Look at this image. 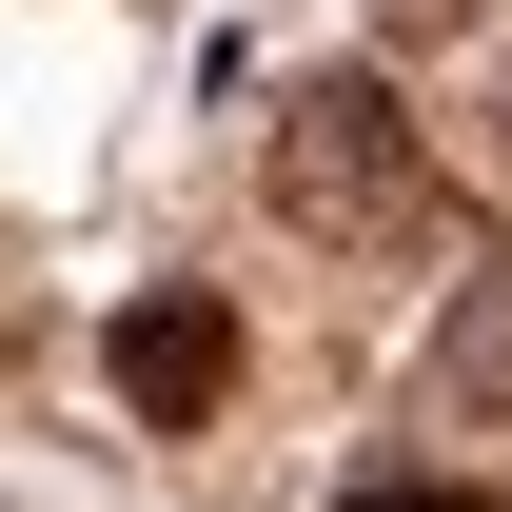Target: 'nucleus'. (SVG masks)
I'll use <instances>...</instances> for the list:
<instances>
[{
    "label": "nucleus",
    "mask_w": 512,
    "mask_h": 512,
    "mask_svg": "<svg viewBox=\"0 0 512 512\" xmlns=\"http://www.w3.org/2000/svg\"><path fill=\"white\" fill-rule=\"evenodd\" d=\"M375 20H394V40H434V20H473V0H375Z\"/></svg>",
    "instance_id": "5"
},
{
    "label": "nucleus",
    "mask_w": 512,
    "mask_h": 512,
    "mask_svg": "<svg viewBox=\"0 0 512 512\" xmlns=\"http://www.w3.org/2000/svg\"><path fill=\"white\" fill-rule=\"evenodd\" d=\"M99 375H119L158 434H197V414L237 394V316H217V296H138V316L99 335Z\"/></svg>",
    "instance_id": "2"
},
{
    "label": "nucleus",
    "mask_w": 512,
    "mask_h": 512,
    "mask_svg": "<svg viewBox=\"0 0 512 512\" xmlns=\"http://www.w3.org/2000/svg\"><path fill=\"white\" fill-rule=\"evenodd\" d=\"M355 512H493V493H434V473H375Z\"/></svg>",
    "instance_id": "4"
},
{
    "label": "nucleus",
    "mask_w": 512,
    "mask_h": 512,
    "mask_svg": "<svg viewBox=\"0 0 512 512\" xmlns=\"http://www.w3.org/2000/svg\"><path fill=\"white\" fill-rule=\"evenodd\" d=\"M256 197H276L316 256H434V237H453L434 119H414L394 79H296V99H276V138H256Z\"/></svg>",
    "instance_id": "1"
},
{
    "label": "nucleus",
    "mask_w": 512,
    "mask_h": 512,
    "mask_svg": "<svg viewBox=\"0 0 512 512\" xmlns=\"http://www.w3.org/2000/svg\"><path fill=\"white\" fill-rule=\"evenodd\" d=\"M434 394H473V414H512V296H473V316L434 335Z\"/></svg>",
    "instance_id": "3"
}]
</instances>
